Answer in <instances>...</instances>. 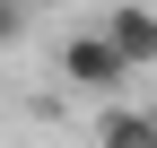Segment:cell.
I'll use <instances>...</instances> for the list:
<instances>
[{"label": "cell", "instance_id": "1", "mask_svg": "<svg viewBox=\"0 0 157 148\" xmlns=\"http://www.w3.org/2000/svg\"><path fill=\"white\" fill-rule=\"evenodd\" d=\"M61 79L78 87V96H122L131 70H122V52L105 44V26H78L70 44H61Z\"/></svg>", "mask_w": 157, "mask_h": 148}, {"label": "cell", "instance_id": "2", "mask_svg": "<svg viewBox=\"0 0 157 148\" xmlns=\"http://www.w3.org/2000/svg\"><path fill=\"white\" fill-rule=\"evenodd\" d=\"M96 26H105V44L122 52V70H157V9L148 0H113Z\"/></svg>", "mask_w": 157, "mask_h": 148}, {"label": "cell", "instance_id": "3", "mask_svg": "<svg viewBox=\"0 0 157 148\" xmlns=\"http://www.w3.org/2000/svg\"><path fill=\"white\" fill-rule=\"evenodd\" d=\"M96 148H157L148 105H105V122H96Z\"/></svg>", "mask_w": 157, "mask_h": 148}, {"label": "cell", "instance_id": "4", "mask_svg": "<svg viewBox=\"0 0 157 148\" xmlns=\"http://www.w3.org/2000/svg\"><path fill=\"white\" fill-rule=\"evenodd\" d=\"M17 35H26V0H0V52H9Z\"/></svg>", "mask_w": 157, "mask_h": 148}, {"label": "cell", "instance_id": "5", "mask_svg": "<svg viewBox=\"0 0 157 148\" xmlns=\"http://www.w3.org/2000/svg\"><path fill=\"white\" fill-rule=\"evenodd\" d=\"M148 131H157V105H148Z\"/></svg>", "mask_w": 157, "mask_h": 148}, {"label": "cell", "instance_id": "6", "mask_svg": "<svg viewBox=\"0 0 157 148\" xmlns=\"http://www.w3.org/2000/svg\"><path fill=\"white\" fill-rule=\"evenodd\" d=\"M26 9H35V0H26Z\"/></svg>", "mask_w": 157, "mask_h": 148}]
</instances>
